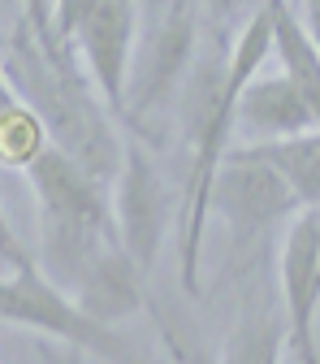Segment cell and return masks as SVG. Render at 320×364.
I'll use <instances>...</instances> for the list:
<instances>
[{"instance_id": "cell-9", "label": "cell", "mask_w": 320, "mask_h": 364, "mask_svg": "<svg viewBox=\"0 0 320 364\" xmlns=\"http://www.w3.org/2000/svg\"><path fill=\"white\" fill-rule=\"evenodd\" d=\"M191 48H195V22L187 14V5H173V14L160 22V31L152 35L148 53H143V65L139 74H130V91H126V117H143L165 91L177 82V74L187 70L191 61Z\"/></svg>"}, {"instance_id": "cell-13", "label": "cell", "mask_w": 320, "mask_h": 364, "mask_svg": "<svg viewBox=\"0 0 320 364\" xmlns=\"http://www.w3.org/2000/svg\"><path fill=\"white\" fill-rule=\"evenodd\" d=\"M247 152L282 173V182L294 191L299 208H320V130L294 134V139L251 144Z\"/></svg>"}, {"instance_id": "cell-3", "label": "cell", "mask_w": 320, "mask_h": 364, "mask_svg": "<svg viewBox=\"0 0 320 364\" xmlns=\"http://www.w3.org/2000/svg\"><path fill=\"white\" fill-rule=\"evenodd\" d=\"M26 178L39 200V269L61 291L74 295L91 260L104 247L121 243L109 187L91 178L74 156H65L57 144H48L35 156Z\"/></svg>"}, {"instance_id": "cell-20", "label": "cell", "mask_w": 320, "mask_h": 364, "mask_svg": "<svg viewBox=\"0 0 320 364\" xmlns=\"http://www.w3.org/2000/svg\"><path fill=\"white\" fill-rule=\"evenodd\" d=\"M303 22H307L316 48H320V0H303Z\"/></svg>"}, {"instance_id": "cell-4", "label": "cell", "mask_w": 320, "mask_h": 364, "mask_svg": "<svg viewBox=\"0 0 320 364\" xmlns=\"http://www.w3.org/2000/svg\"><path fill=\"white\" fill-rule=\"evenodd\" d=\"M0 321L9 326H22V330H39L57 343H70V347H82V351H96L113 364H139V355L130 351V343L96 321L91 312L78 308V299L70 291H61L48 273L39 269V260H26L18 264L9 278H0Z\"/></svg>"}, {"instance_id": "cell-16", "label": "cell", "mask_w": 320, "mask_h": 364, "mask_svg": "<svg viewBox=\"0 0 320 364\" xmlns=\"http://www.w3.org/2000/svg\"><path fill=\"white\" fill-rule=\"evenodd\" d=\"M96 5H100V0H53V35H57V43H65V48H70L78 22L96 9Z\"/></svg>"}, {"instance_id": "cell-7", "label": "cell", "mask_w": 320, "mask_h": 364, "mask_svg": "<svg viewBox=\"0 0 320 364\" xmlns=\"http://www.w3.org/2000/svg\"><path fill=\"white\" fill-rule=\"evenodd\" d=\"M134 31H139V0H100L70 39L78 43L87 74L96 78L100 100L117 117H126V91H130V70H134Z\"/></svg>"}, {"instance_id": "cell-19", "label": "cell", "mask_w": 320, "mask_h": 364, "mask_svg": "<svg viewBox=\"0 0 320 364\" xmlns=\"http://www.w3.org/2000/svg\"><path fill=\"white\" fill-rule=\"evenodd\" d=\"M160 334H165V343H169V351H173V360H177V364H208V360H204L199 351H191L187 343L177 338V330H173L169 321H160Z\"/></svg>"}, {"instance_id": "cell-10", "label": "cell", "mask_w": 320, "mask_h": 364, "mask_svg": "<svg viewBox=\"0 0 320 364\" xmlns=\"http://www.w3.org/2000/svg\"><path fill=\"white\" fill-rule=\"evenodd\" d=\"M234 122L243 130H251L260 144L268 139H294V134L320 130L316 113L307 109V100L299 96V87L286 74H255L234 109Z\"/></svg>"}, {"instance_id": "cell-23", "label": "cell", "mask_w": 320, "mask_h": 364, "mask_svg": "<svg viewBox=\"0 0 320 364\" xmlns=\"http://www.w3.org/2000/svg\"><path fill=\"white\" fill-rule=\"evenodd\" d=\"M61 364H74V360H61Z\"/></svg>"}, {"instance_id": "cell-17", "label": "cell", "mask_w": 320, "mask_h": 364, "mask_svg": "<svg viewBox=\"0 0 320 364\" xmlns=\"http://www.w3.org/2000/svg\"><path fill=\"white\" fill-rule=\"evenodd\" d=\"M0 260H5L9 269H18V264H26V260H35L26 247H22V239L13 235V225H9V217H5V208H0Z\"/></svg>"}, {"instance_id": "cell-8", "label": "cell", "mask_w": 320, "mask_h": 364, "mask_svg": "<svg viewBox=\"0 0 320 364\" xmlns=\"http://www.w3.org/2000/svg\"><path fill=\"white\" fill-rule=\"evenodd\" d=\"M113 221H117V235H121V247L130 252V260L148 273L156 260L160 235H165V191H160V178L139 144H126Z\"/></svg>"}, {"instance_id": "cell-6", "label": "cell", "mask_w": 320, "mask_h": 364, "mask_svg": "<svg viewBox=\"0 0 320 364\" xmlns=\"http://www.w3.org/2000/svg\"><path fill=\"white\" fill-rule=\"evenodd\" d=\"M316 308H320V208H299L286 225V239H282L286 347H294L299 364H320Z\"/></svg>"}, {"instance_id": "cell-2", "label": "cell", "mask_w": 320, "mask_h": 364, "mask_svg": "<svg viewBox=\"0 0 320 364\" xmlns=\"http://www.w3.org/2000/svg\"><path fill=\"white\" fill-rule=\"evenodd\" d=\"M0 74H5V82L43 117L48 139L65 156H74L91 178H100L109 187L121 173L126 148L117 144V134H113L104 109L96 105V96H91L87 78L74 70L65 43H43L35 35V26L22 18Z\"/></svg>"}, {"instance_id": "cell-22", "label": "cell", "mask_w": 320, "mask_h": 364, "mask_svg": "<svg viewBox=\"0 0 320 364\" xmlns=\"http://www.w3.org/2000/svg\"><path fill=\"white\" fill-rule=\"evenodd\" d=\"M9 91H13V87L5 82V74H0V100H5V96H9Z\"/></svg>"}, {"instance_id": "cell-12", "label": "cell", "mask_w": 320, "mask_h": 364, "mask_svg": "<svg viewBox=\"0 0 320 364\" xmlns=\"http://www.w3.org/2000/svg\"><path fill=\"white\" fill-rule=\"evenodd\" d=\"M272 9V53L282 61V74L299 87V96L320 122V48L307 31V22L290 9V0H268Z\"/></svg>"}, {"instance_id": "cell-11", "label": "cell", "mask_w": 320, "mask_h": 364, "mask_svg": "<svg viewBox=\"0 0 320 364\" xmlns=\"http://www.w3.org/2000/svg\"><path fill=\"white\" fill-rule=\"evenodd\" d=\"M74 299H78L82 312L96 316V321L117 326L121 316L143 308V269L130 260V252L121 243H113L91 260L82 282L74 287Z\"/></svg>"}, {"instance_id": "cell-5", "label": "cell", "mask_w": 320, "mask_h": 364, "mask_svg": "<svg viewBox=\"0 0 320 364\" xmlns=\"http://www.w3.org/2000/svg\"><path fill=\"white\" fill-rule=\"evenodd\" d=\"M212 208L225 217L238 243H255L277 221H290L299 213V200L272 165L255 161L247 148H230L212 187Z\"/></svg>"}, {"instance_id": "cell-21", "label": "cell", "mask_w": 320, "mask_h": 364, "mask_svg": "<svg viewBox=\"0 0 320 364\" xmlns=\"http://www.w3.org/2000/svg\"><path fill=\"white\" fill-rule=\"evenodd\" d=\"M208 5H212V9H221V14H225V9H238V5H243V0H208Z\"/></svg>"}, {"instance_id": "cell-14", "label": "cell", "mask_w": 320, "mask_h": 364, "mask_svg": "<svg viewBox=\"0 0 320 364\" xmlns=\"http://www.w3.org/2000/svg\"><path fill=\"white\" fill-rule=\"evenodd\" d=\"M48 126H43V117L18 96V91H9L5 100H0V165L9 169H31L35 156L48 148Z\"/></svg>"}, {"instance_id": "cell-15", "label": "cell", "mask_w": 320, "mask_h": 364, "mask_svg": "<svg viewBox=\"0 0 320 364\" xmlns=\"http://www.w3.org/2000/svg\"><path fill=\"white\" fill-rule=\"evenodd\" d=\"M286 347V312H247L225 338L221 364H282Z\"/></svg>"}, {"instance_id": "cell-1", "label": "cell", "mask_w": 320, "mask_h": 364, "mask_svg": "<svg viewBox=\"0 0 320 364\" xmlns=\"http://www.w3.org/2000/svg\"><path fill=\"white\" fill-rule=\"evenodd\" d=\"M272 53V9L268 0L247 18V26L234 39V53L225 65L208 61L199 65L191 91H187V117H191V173L177 208V278L187 295H199V260H204V230L212 213V187L221 161L230 152L234 134V109L243 87L264 70V57Z\"/></svg>"}, {"instance_id": "cell-18", "label": "cell", "mask_w": 320, "mask_h": 364, "mask_svg": "<svg viewBox=\"0 0 320 364\" xmlns=\"http://www.w3.org/2000/svg\"><path fill=\"white\" fill-rule=\"evenodd\" d=\"M22 5H26V22L35 26V35L43 43H57V35H53V0H22Z\"/></svg>"}]
</instances>
